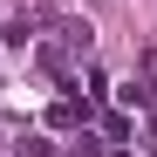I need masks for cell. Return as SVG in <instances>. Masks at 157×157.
<instances>
[{
	"instance_id": "cell-4",
	"label": "cell",
	"mask_w": 157,
	"mask_h": 157,
	"mask_svg": "<svg viewBox=\"0 0 157 157\" xmlns=\"http://www.w3.org/2000/svg\"><path fill=\"white\" fill-rule=\"evenodd\" d=\"M116 157H130V150H116Z\"/></svg>"
},
{
	"instance_id": "cell-1",
	"label": "cell",
	"mask_w": 157,
	"mask_h": 157,
	"mask_svg": "<svg viewBox=\"0 0 157 157\" xmlns=\"http://www.w3.org/2000/svg\"><path fill=\"white\" fill-rule=\"evenodd\" d=\"M0 41H7V48H34V41H41V21H34V14H14L7 28H0Z\"/></svg>"
},
{
	"instance_id": "cell-2",
	"label": "cell",
	"mask_w": 157,
	"mask_h": 157,
	"mask_svg": "<svg viewBox=\"0 0 157 157\" xmlns=\"http://www.w3.org/2000/svg\"><path fill=\"white\" fill-rule=\"evenodd\" d=\"M48 123H55V130H75V123H82V102H75V96H62L55 109H48Z\"/></svg>"
},
{
	"instance_id": "cell-3",
	"label": "cell",
	"mask_w": 157,
	"mask_h": 157,
	"mask_svg": "<svg viewBox=\"0 0 157 157\" xmlns=\"http://www.w3.org/2000/svg\"><path fill=\"white\" fill-rule=\"evenodd\" d=\"M14 157H55L48 137H14Z\"/></svg>"
}]
</instances>
